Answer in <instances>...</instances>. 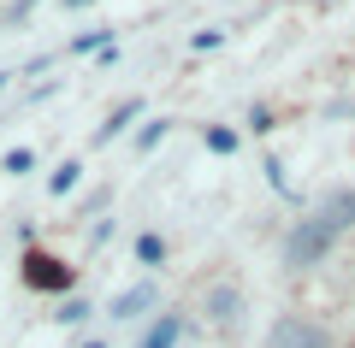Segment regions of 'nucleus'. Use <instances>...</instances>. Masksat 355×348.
Returning <instances> with one entry per match:
<instances>
[{
  "label": "nucleus",
  "instance_id": "obj_1",
  "mask_svg": "<svg viewBox=\"0 0 355 348\" xmlns=\"http://www.w3.org/2000/svg\"><path fill=\"white\" fill-rule=\"evenodd\" d=\"M349 224H355V189H331L308 219H296L291 237H284V266H291V272L320 266L331 248H338V237L349 230Z\"/></svg>",
  "mask_w": 355,
  "mask_h": 348
},
{
  "label": "nucleus",
  "instance_id": "obj_2",
  "mask_svg": "<svg viewBox=\"0 0 355 348\" xmlns=\"http://www.w3.org/2000/svg\"><path fill=\"white\" fill-rule=\"evenodd\" d=\"M24 284H30V289H48V295H65V289L77 284V272H71L65 260H53V254H36V248H30V254H24Z\"/></svg>",
  "mask_w": 355,
  "mask_h": 348
},
{
  "label": "nucleus",
  "instance_id": "obj_3",
  "mask_svg": "<svg viewBox=\"0 0 355 348\" xmlns=\"http://www.w3.org/2000/svg\"><path fill=\"white\" fill-rule=\"evenodd\" d=\"M266 348H326V336H320L308 319H279L272 336H266Z\"/></svg>",
  "mask_w": 355,
  "mask_h": 348
},
{
  "label": "nucleus",
  "instance_id": "obj_4",
  "mask_svg": "<svg viewBox=\"0 0 355 348\" xmlns=\"http://www.w3.org/2000/svg\"><path fill=\"white\" fill-rule=\"evenodd\" d=\"M137 118H142V95H130V100H119V107L107 112V125L95 130V148H101V142H113V136H125V130L137 125Z\"/></svg>",
  "mask_w": 355,
  "mask_h": 348
},
{
  "label": "nucleus",
  "instance_id": "obj_5",
  "mask_svg": "<svg viewBox=\"0 0 355 348\" xmlns=\"http://www.w3.org/2000/svg\"><path fill=\"white\" fill-rule=\"evenodd\" d=\"M148 307H154V284H137V289H119V295H113L107 319H142Z\"/></svg>",
  "mask_w": 355,
  "mask_h": 348
},
{
  "label": "nucleus",
  "instance_id": "obj_6",
  "mask_svg": "<svg viewBox=\"0 0 355 348\" xmlns=\"http://www.w3.org/2000/svg\"><path fill=\"white\" fill-rule=\"evenodd\" d=\"M178 336H184V319H178V313H160V319L142 331L137 348H178Z\"/></svg>",
  "mask_w": 355,
  "mask_h": 348
},
{
  "label": "nucleus",
  "instance_id": "obj_7",
  "mask_svg": "<svg viewBox=\"0 0 355 348\" xmlns=\"http://www.w3.org/2000/svg\"><path fill=\"white\" fill-rule=\"evenodd\" d=\"M202 148H207V154H219V160H231V154L243 148V136H237L231 125H207V130H202Z\"/></svg>",
  "mask_w": 355,
  "mask_h": 348
},
{
  "label": "nucleus",
  "instance_id": "obj_8",
  "mask_svg": "<svg viewBox=\"0 0 355 348\" xmlns=\"http://www.w3.org/2000/svg\"><path fill=\"white\" fill-rule=\"evenodd\" d=\"M137 266H166V237L160 230H137Z\"/></svg>",
  "mask_w": 355,
  "mask_h": 348
},
{
  "label": "nucleus",
  "instance_id": "obj_9",
  "mask_svg": "<svg viewBox=\"0 0 355 348\" xmlns=\"http://www.w3.org/2000/svg\"><path fill=\"white\" fill-rule=\"evenodd\" d=\"M77 183H83V160H60L53 177H48V195H71Z\"/></svg>",
  "mask_w": 355,
  "mask_h": 348
},
{
  "label": "nucleus",
  "instance_id": "obj_10",
  "mask_svg": "<svg viewBox=\"0 0 355 348\" xmlns=\"http://www.w3.org/2000/svg\"><path fill=\"white\" fill-rule=\"evenodd\" d=\"M0 172H6V177H30V172H36V154H30V148H6V154H0Z\"/></svg>",
  "mask_w": 355,
  "mask_h": 348
},
{
  "label": "nucleus",
  "instance_id": "obj_11",
  "mask_svg": "<svg viewBox=\"0 0 355 348\" xmlns=\"http://www.w3.org/2000/svg\"><path fill=\"white\" fill-rule=\"evenodd\" d=\"M207 313H214V319H237L243 295H237V289H214V295H207Z\"/></svg>",
  "mask_w": 355,
  "mask_h": 348
},
{
  "label": "nucleus",
  "instance_id": "obj_12",
  "mask_svg": "<svg viewBox=\"0 0 355 348\" xmlns=\"http://www.w3.org/2000/svg\"><path fill=\"white\" fill-rule=\"evenodd\" d=\"M166 130H172V118H148V125H142V136H137V148L148 154V148H160L166 142Z\"/></svg>",
  "mask_w": 355,
  "mask_h": 348
},
{
  "label": "nucleus",
  "instance_id": "obj_13",
  "mask_svg": "<svg viewBox=\"0 0 355 348\" xmlns=\"http://www.w3.org/2000/svg\"><path fill=\"white\" fill-rule=\"evenodd\" d=\"M89 48H113V30H89V36H71V53H89Z\"/></svg>",
  "mask_w": 355,
  "mask_h": 348
},
{
  "label": "nucleus",
  "instance_id": "obj_14",
  "mask_svg": "<svg viewBox=\"0 0 355 348\" xmlns=\"http://www.w3.org/2000/svg\"><path fill=\"white\" fill-rule=\"evenodd\" d=\"M190 48H196V53H214V48H225V30H196V36H190Z\"/></svg>",
  "mask_w": 355,
  "mask_h": 348
},
{
  "label": "nucleus",
  "instance_id": "obj_15",
  "mask_svg": "<svg viewBox=\"0 0 355 348\" xmlns=\"http://www.w3.org/2000/svg\"><path fill=\"white\" fill-rule=\"evenodd\" d=\"M83 319H89L83 301H65V307H60V324H83Z\"/></svg>",
  "mask_w": 355,
  "mask_h": 348
},
{
  "label": "nucleus",
  "instance_id": "obj_16",
  "mask_svg": "<svg viewBox=\"0 0 355 348\" xmlns=\"http://www.w3.org/2000/svg\"><path fill=\"white\" fill-rule=\"evenodd\" d=\"M249 130H261V136H266V130H272V112H266V107H254V112H249Z\"/></svg>",
  "mask_w": 355,
  "mask_h": 348
},
{
  "label": "nucleus",
  "instance_id": "obj_17",
  "mask_svg": "<svg viewBox=\"0 0 355 348\" xmlns=\"http://www.w3.org/2000/svg\"><path fill=\"white\" fill-rule=\"evenodd\" d=\"M83 348H107V342H101V336H89V342H83Z\"/></svg>",
  "mask_w": 355,
  "mask_h": 348
},
{
  "label": "nucleus",
  "instance_id": "obj_18",
  "mask_svg": "<svg viewBox=\"0 0 355 348\" xmlns=\"http://www.w3.org/2000/svg\"><path fill=\"white\" fill-rule=\"evenodd\" d=\"M65 6H89V0H65Z\"/></svg>",
  "mask_w": 355,
  "mask_h": 348
},
{
  "label": "nucleus",
  "instance_id": "obj_19",
  "mask_svg": "<svg viewBox=\"0 0 355 348\" xmlns=\"http://www.w3.org/2000/svg\"><path fill=\"white\" fill-rule=\"evenodd\" d=\"M0 89H6V71H0Z\"/></svg>",
  "mask_w": 355,
  "mask_h": 348
}]
</instances>
